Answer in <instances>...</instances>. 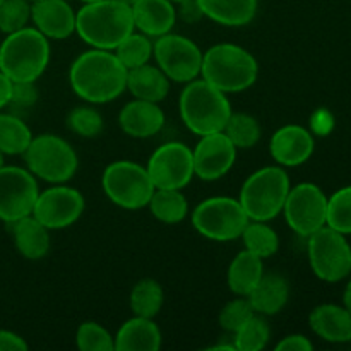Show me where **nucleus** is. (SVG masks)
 <instances>
[{
	"label": "nucleus",
	"mask_w": 351,
	"mask_h": 351,
	"mask_svg": "<svg viewBox=\"0 0 351 351\" xmlns=\"http://www.w3.org/2000/svg\"><path fill=\"white\" fill-rule=\"evenodd\" d=\"M291 184L280 165L264 167L247 177L240 189L239 201L252 221H271L283 213Z\"/></svg>",
	"instance_id": "obj_6"
},
{
	"label": "nucleus",
	"mask_w": 351,
	"mask_h": 351,
	"mask_svg": "<svg viewBox=\"0 0 351 351\" xmlns=\"http://www.w3.org/2000/svg\"><path fill=\"white\" fill-rule=\"evenodd\" d=\"M326 225L343 235H351V185L339 189L328 197Z\"/></svg>",
	"instance_id": "obj_35"
},
{
	"label": "nucleus",
	"mask_w": 351,
	"mask_h": 351,
	"mask_svg": "<svg viewBox=\"0 0 351 351\" xmlns=\"http://www.w3.org/2000/svg\"><path fill=\"white\" fill-rule=\"evenodd\" d=\"M3 2V0H0V3H2Z\"/></svg>",
	"instance_id": "obj_51"
},
{
	"label": "nucleus",
	"mask_w": 351,
	"mask_h": 351,
	"mask_svg": "<svg viewBox=\"0 0 351 351\" xmlns=\"http://www.w3.org/2000/svg\"><path fill=\"white\" fill-rule=\"evenodd\" d=\"M271 339V329L266 317L254 314L239 331L233 335V345L237 351H261Z\"/></svg>",
	"instance_id": "obj_34"
},
{
	"label": "nucleus",
	"mask_w": 351,
	"mask_h": 351,
	"mask_svg": "<svg viewBox=\"0 0 351 351\" xmlns=\"http://www.w3.org/2000/svg\"><path fill=\"white\" fill-rule=\"evenodd\" d=\"M276 351H312L314 350V345L308 338H305L304 335H290L285 336L276 346H274Z\"/></svg>",
	"instance_id": "obj_41"
},
{
	"label": "nucleus",
	"mask_w": 351,
	"mask_h": 351,
	"mask_svg": "<svg viewBox=\"0 0 351 351\" xmlns=\"http://www.w3.org/2000/svg\"><path fill=\"white\" fill-rule=\"evenodd\" d=\"M314 136L302 125H283L273 134L269 143V153L276 165L283 168L300 167L307 163L314 154Z\"/></svg>",
	"instance_id": "obj_17"
},
{
	"label": "nucleus",
	"mask_w": 351,
	"mask_h": 351,
	"mask_svg": "<svg viewBox=\"0 0 351 351\" xmlns=\"http://www.w3.org/2000/svg\"><path fill=\"white\" fill-rule=\"evenodd\" d=\"M75 345L82 351H115V338L98 322L86 321L77 328Z\"/></svg>",
	"instance_id": "obj_36"
},
{
	"label": "nucleus",
	"mask_w": 351,
	"mask_h": 351,
	"mask_svg": "<svg viewBox=\"0 0 351 351\" xmlns=\"http://www.w3.org/2000/svg\"><path fill=\"white\" fill-rule=\"evenodd\" d=\"M82 3H93V2H98V0H81Z\"/></svg>",
	"instance_id": "obj_49"
},
{
	"label": "nucleus",
	"mask_w": 351,
	"mask_h": 351,
	"mask_svg": "<svg viewBox=\"0 0 351 351\" xmlns=\"http://www.w3.org/2000/svg\"><path fill=\"white\" fill-rule=\"evenodd\" d=\"M33 134L23 119L12 113H0V153L17 156L24 154Z\"/></svg>",
	"instance_id": "obj_30"
},
{
	"label": "nucleus",
	"mask_w": 351,
	"mask_h": 351,
	"mask_svg": "<svg viewBox=\"0 0 351 351\" xmlns=\"http://www.w3.org/2000/svg\"><path fill=\"white\" fill-rule=\"evenodd\" d=\"M134 26L149 38L171 33L177 23V9L170 0H137L132 5Z\"/></svg>",
	"instance_id": "obj_20"
},
{
	"label": "nucleus",
	"mask_w": 351,
	"mask_h": 351,
	"mask_svg": "<svg viewBox=\"0 0 351 351\" xmlns=\"http://www.w3.org/2000/svg\"><path fill=\"white\" fill-rule=\"evenodd\" d=\"M308 324L324 341L336 345L351 341V314L341 305H319L308 315Z\"/></svg>",
	"instance_id": "obj_21"
},
{
	"label": "nucleus",
	"mask_w": 351,
	"mask_h": 351,
	"mask_svg": "<svg viewBox=\"0 0 351 351\" xmlns=\"http://www.w3.org/2000/svg\"><path fill=\"white\" fill-rule=\"evenodd\" d=\"M223 132L235 144L237 149H250L259 143L263 129L256 117L249 115V113L232 112Z\"/></svg>",
	"instance_id": "obj_33"
},
{
	"label": "nucleus",
	"mask_w": 351,
	"mask_h": 351,
	"mask_svg": "<svg viewBox=\"0 0 351 351\" xmlns=\"http://www.w3.org/2000/svg\"><path fill=\"white\" fill-rule=\"evenodd\" d=\"M343 307L351 314V280L348 281L345 288V293H343Z\"/></svg>",
	"instance_id": "obj_46"
},
{
	"label": "nucleus",
	"mask_w": 351,
	"mask_h": 351,
	"mask_svg": "<svg viewBox=\"0 0 351 351\" xmlns=\"http://www.w3.org/2000/svg\"><path fill=\"white\" fill-rule=\"evenodd\" d=\"M12 86L14 82L7 77L3 72H0V110L5 108L10 103V96H12Z\"/></svg>",
	"instance_id": "obj_45"
},
{
	"label": "nucleus",
	"mask_w": 351,
	"mask_h": 351,
	"mask_svg": "<svg viewBox=\"0 0 351 351\" xmlns=\"http://www.w3.org/2000/svg\"><path fill=\"white\" fill-rule=\"evenodd\" d=\"M147 208L165 225H177L189 215V202L178 189H154Z\"/></svg>",
	"instance_id": "obj_28"
},
{
	"label": "nucleus",
	"mask_w": 351,
	"mask_h": 351,
	"mask_svg": "<svg viewBox=\"0 0 351 351\" xmlns=\"http://www.w3.org/2000/svg\"><path fill=\"white\" fill-rule=\"evenodd\" d=\"M134 29L132 7L122 0L84 3L75 12V33L91 48L115 50Z\"/></svg>",
	"instance_id": "obj_2"
},
{
	"label": "nucleus",
	"mask_w": 351,
	"mask_h": 351,
	"mask_svg": "<svg viewBox=\"0 0 351 351\" xmlns=\"http://www.w3.org/2000/svg\"><path fill=\"white\" fill-rule=\"evenodd\" d=\"M119 125L123 134L134 139H147L163 129L165 112L160 103L134 98L119 113Z\"/></svg>",
	"instance_id": "obj_19"
},
{
	"label": "nucleus",
	"mask_w": 351,
	"mask_h": 351,
	"mask_svg": "<svg viewBox=\"0 0 351 351\" xmlns=\"http://www.w3.org/2000/svg\"><path fill=\"white\" fill-rule=\"evenodd\" d=\"M283 215L288 226L300 237H311L322 226L328 218V195L319 185L302 182L288 192L283 206Z\"/></svg>",
	"instance_id": "obj_12"
},
{
	"label": "nucleus",
	"mask_w": 351,
	"mask_h": 351,
	"mask_svg": "<svg viewBox=\"0 0 351 351\" xmlns=\"http://www.w3.org/2000/svg\"><path fill=\"white\" fill-rule=\"evenodd\" d=\"M195 177L215 182L230 173L237 160V147L225 132L201 136L192 149Z\"/></svg>",
	"instance_id": "obj_16"
},
{
	"label": "nucleus",
	"mask_w": 351,
	"mask_h": 351,
	"mask_svg": "<svg viewBox=\"0 0 351 351\" xmlns=\"http://www.w3.org/2000/svg\"><path fill=\"white\" fill-rule=\"evenodd\" d=\"M23 156L27 170L51 185L67 184L77 173V153L64 137L55 134H40L33 137Z\"/></svg>",
	"instance_id": "obj_7"
},
{
	"label": "nucleus",
	"mask_w": 351,
	"mask_h": 351,
	"mask_svg": "<svg viewBox=\"0 0 351 351\" xmlns=\"http://www.w3.org/2000/svg\"><path fill=\"white\" fill-rule=\"evenodd\" d=\"M31 21L48 40H65L75 33V10L65 0H34Z\"/></svg>",
	"instance_id": "obj_18"
},
{
	"label": "nucleus",
	"mask_w": 351,
	"mask_h": 351,
	"mask_svg": "<svg viewBox=\"0 0 351 351\" xmlns=\"http://www.w3.org/2000/svg\"><path fill=\"white\" fill-rule=\"evenodd\" d=\"M201 77L226 95L247 91L259 77L257 58L235 43H218L202 53Z\"/></svg>",
	"instance_id": "obj_3"
},
{
	"label": "nucleus",
	"mask_w": 351,
	"mask_h": 351,
	"mask_svg": "<svg viewBox=\"0 0 351 351\" xmlns=\"http://www.w3.org/2000/svg\"><path fill=\"white\" fill-rule=\"evenodd\" d=\"M245 250L256 254L261 259H269L280 249V237L267 225V221H252L247 223L242 237Z\"/></svg>",
	"instance_id": "obj_31"
},
{
	"label": "nucleus",
	"mask_w": 351,
	"mask_h": 351,
	"mask_svg": "<svg viewBox=\"0 0 351 351\" xmlns=\"http://www.w3.org/2000/svg\"><path fill=\"white\" fill-rule=\"evenodd\" d=\"M29 2H34V0H29Z\"/></svg>",
	"instance_id": "obj_52"
},
{
	"label": "nucleus",
	"mask_w": 351,
	"mask_h": 351,
	"mask_svg": "<svg viewBox=\"0 0 351 351\" xmlns=\"http://www.w3.org/2000/svg\"><path fill=\"white\" fill-rule=\"evenodd\" d=\"M67 125L77 136L93 139L103 130V117L93 106H77L67 117Z\"/></svg>",
	"instance_id": "obj_37"
},
{
	"label": "nucleus",
	"mask_w": 351,
	"mask_h": 351,
	"mask_svg": "<svg viewBox=\"0 0 351 351\" xmlns=\"http://www.w3.org/2000/svg\"><path fill=\"white\" fill-rule=\"evenodd\" d=\"M180 16L185 23H197L204 17L202 14L201 7H199L197 0H187V2L178 3V10H177V17Z\"/></svg>",
	"instance_id": "obj_43"
},
{
	"label": "nucleus",
	"mask_w": 351,
	"mask_h": 351,
	"mask_svg": "<svg viewBox=\"0 0 351 351\" xmlns=\"http://www.w3.org/2000/svg\"><path fill=\"white\" fill-rule=\"evenodd\" d=\"M115 351H158L161 348V331L154 319L139 317L123 322L117 331Z\"/></svg>",
	"instance_id": "obj_22"
},
{
	"label": "nucleus",
	"mask_w": 351,
	"mask_h": 351,
	"mask_svg": "<svg viewBox=\"0 0 351 351\" xmlns=\"http://www.w3.org/2000/svg\"><path fill=\"white\" fill-rule=\"evenodd\" d=\"M171 3H175V5H178V3H182V2H187V0H170Z\"/></svg>",
	"instance_id": "obj_48"
},
{
	"label": "nucleus",
	"mask_w": 351,
	"mask_h": 351,
	"mask_svg": "<svg viewBox=\"0 0 351 351\" xmlns=\"http://www.w3.org/2000/svg\"><path fill=\"white\" fill-rule=\"evenodd\" d=\"M247 298L256 314L273 317L287 307L288 298H290V287L281 274L264 273L257 287L250 291Z\"/></svg>",
	"instance_id": "obj_24"
},
{
	"label": "nucleus",
	"mask_w": 351,
	"mask_h": 351,
	"mask_svg": "<svg viewBox=\"0 0 351 351\" xmlns=\"http://www.w3.org/2000/svg\"><path fill=\"white\" fill-rule=\"evenodd\" d=\"M192 226L199 235L215 242H230L242 237L250 221L239 199L216 195L204 199L192 211Z\"/></svg>",
	"instance_id": "obj_8"
},
{
	"label": "nucleus",
	"mask_w": 351,
	"mask_h": 351,
	"mask_svg": "<svg viewBox=\"0 0 351 351\" xmlns=\"http://www.w3.org/2000/svg\"><path fill=\"white\" fill-rule=\"evenodd\" d=\"M122 2H125V3H127V5H130V7H132V5H134V3H136V2H137V0H122Z\"/></svg>",
	"instance_id": "obj_47"
},
{
	"label": "nucleus",
	"mask_w": 351,
	"mask_h": 351,
	"mask_svg": "<svg viewBox=\"0 0 351 351\" xmlns=\"http://www.w3.org/2000/svg\"><path fill=\"white\" fill-rule=\"evenodd\" d=\"M127 89L132 93L134 98L161 103L170 93V79L165 75V72L158 65H151L147 62L141 67L129 71Z\"/></svg>",
	"instance_id": "obj_25"
},
{
	"label": "nucleus",
	"mask_w": 351,
	"mask_h": 351,
	"mask_svg": "<svg viewBox=\"0 0 351 351\" xmlns=\"http://www.w3.org/2000/svg\"><path fill=\"white\" fill-rule=\"evenodd\" d=\"M101 187L113 204L129 211L147 208L154 192L146 168L129 160L110 163L101 175Z\"/></svg>",
	"instance_id": "obj_9"
},
{
	"label": "nucleus",
	"mask_w": 351,
	"mask_h": 351,
	"mask_svg": "<svg viewBox=\"0 0 351 351\" xmlns=\"http://www.w3.org/2000/svg\"><path fill=\"white\" fill-rule=\"evenodd\" d=\"M31 21L29 0H3L0 3V31L5 34L16 33Z\"/></svg>",
	"instance_id": "obj_38"
},
{
	"label": "nucleus",
	"mask_w": 351,
	"mask_h": 351,
	"mask_svg": "<svg viewBox=\"0 0 351 351\" xmlns=\"http://www.w3.org/2000/svg\"><path fill=\"white\" fill-rule=\"evenodd\" d=\"M127 71L113 50L91 48L79 55L69 71L71 88L82 101L110 103L127 89Z\"/></svg>",
	"instance_id": "obj_1"
},
{
	"label": "nucleus",
	"mask_w": 351,
	"mask_h": 351,
	"mask_svg": "<svg viewBox=\"0 0 351 351\" xmlns=\"http://www.w3.org/2000/svg\"><path fill=\"white\" fill-rule=\"evenodd\" d=\"M50 64V40L36 27L7 34L0 45V72L12 82H36Z\"/></svg>",
	"instance_id": "obj_5"
},
{
	"label": "nucleus",
	"mask_w": 351,
	"mask_h": 351,
	"mask_svg": "<svg viewBox=\"0 0 351 351\" xmlns=\"http://www.w3.org/2000/svg\"><path fill=\"white\" fill-rule=\"evenodd\" d=\"M17 252L29 261H40L50 252V230L41 225L33 215L10 223Z\"/></svg>",
	"instance_id": "obj_23"
},
{
	"label": "nucleus",
	"mask_w": 351,
	"mask_h": 351,
	"mask_svg": "<svg viewBox=\"0 0 351 351\" xmlns=\"http://www.w3.org/2000/svg\"><path fill=\"white\" fill-rule=\"evenodd\" d=\"M84 208V195L77 189L65 184H55L38 194L33 216L50 232H53L74 225L82 216Z\"/></svg>",
	"instance_id": "obj_15"
},
{
	"label": "nucleus",
	"mask_w": 351,
	"mask_h": 351,
	"mask_svg": "<svg viewBox=\"0 0 351 351\" xmlns=\"http://www.w3.org/2000/svg\"><path fill=\"white\" fill-rule=\"evenodd\" d=\"M38 101V89L34 82H14L9 105L16 108H31Z\"/></svg>",
	"instance_id": "obj_40"
},
{
	"label": "nucleus",
	"mask_w": 351,
	"mask_h": 351,
	"mask_svg": "<svg viewBox=\"0 0 351 351\" xmlns=\"http://www.w3.org/2000/svg\"><path fill=\"white\" fill-rule=\"evenodd\" d=\"M40 189L27 168L0 167V221L14 223L33 215Z\"/></svg>",
	"instance_id": "obj_14"
},
{
	"label": "nucleus",
	"mask_w": 351,
	"mask_h": 351,
	"mask_svg": "<svg viewBox=\"0 0 351 351\" xmlns=\"http://www.w3.org/2000/svg\"><path fill=\"white\" fill-rule=\"evenodd\" d=\"M208 19L226 27H242L252 23L257 14V0H197Z\"/></svg>",
	"instance_id": "obj_26"
},
{
	"label": "nucleus",
	"mask_w": 351,
	"mask_h": 351,
	"mask_svg": "<svg viewBox=\"0 0 351 351\" xmlns=\"http://www.w3.org/2000/svg\"><path fill=\"white\" fill-rule=\"evenodd\" d=\"M307 254L312 271L326 283H338L351 273V245L346 235L322 226L307 237Z\"/></svg>",
	"instance_id": "obj_10"
},
{
	"label": "nucleus",
	"mask_w": 351,
	"mask_h": 351,
	"mask_svg": "<svg viewBox=\"0 0 351 351\" xmlns=\"http://www.w3.org/2000/svg\"><path fill=\"white\" fill-rule=\"evenodd\" d=\"M113 53L117 55V58L122 62L127 71H132V69L141 67V65L147 64L151 60V57H153V41L146 34L139 33V31L137 33L132 31L129 36H125L117 45Z\"/></svg>",
	"instance_id": "obj_32"
},
{
	"label": "nucleus",
	"mask_w": 351,
	"mask_h": 351,
	"mask_svg": "<svg viewBox=\"0 0 351 351\" xmlns=\"http://www.w3.org/2000/svg\"><path fill=\"white\" fill-rule=\"evenodd\" d=\"M0 167H3V153H0Z\"/></svg>",
	"instance_id": "obj_50"
},
{
	"label": "nucleus",
	"mask_w": 351,
	"mask_h": 351,
	"mask_svg": "<svg viewBox=\"0 0 351 351\" xmlns=\"http://www.w3.org/2000/svg\"><path fill=\"white\" fill-rule=\"evenodd\" d=\"M264 276V259L243 249L237 254L228 266L226 283L237 297H249Z\"/></svg>",
	"instance_id": "obj_27"
},
{
	"label": "nucleus",
	"mask_w": 351,
	"mask_h": 351,
	"mask_svg": "<svg viewBox=\"0 0 351 351\" xmlns=\"http://www.w3.org/2000/svg\"><path fill=\"white\" fill-rule=\"evenodd\" d=\"M332 127V117L328 112H319L312 119V129L317 134H328Z\"/></svg>",
	"instance_id": "obj_44"
},
{
	"label": "nucleus",
	"mask_w": 351,
	"mask_h": 351,
	"mask_svg": "<svg viewBox=\"0 0 351 351\" xmlns=\"http://www.w3.org/2000/svg\"><path fill=\"white\" fill-rule=\"evenodd\" d=\"M256 314L250 305L249 298L247 297H239L235 300H230L225 307L219 312V326H221L223 331H226L228 335H235L247 321H249L252 315Z\"/></svg>",
	"instance_id": "obj_39"
},
{
	"label": "nucleus",
	"mask_w": 351,
	"mask_h": 351,
	"mask_svg": "<svg viewBox=\"0 0 351 351\" xmlns=\"http://www.w3.org/2000/svg\"><path fill=\"white\" fill-rule=\"evenodd\" d=\"M165 302V291L161 285L153 278H144L134 285L130 291L129 304L134 315L154 319L160 314Z\"/></svg>",
	"instance_id": "obj_29"
},
{
	"label": "nucleus",
	"mask_w": 351,
	"mask_h": 351,
	"mask_svg": "<svg viewBox=\"0 0 351 351\" xmlns=\"http://www.w3.org/2000/svg\"><path fill=\"white\" fill-rule=\"evenodd\" d=\"M154 189L187 187L195 177L192 149L184 143H165L151 154L146 167Z\"/></svg>",
	"instance_id": "obj_13"
},
{
	"label": "nucleus",
	"mask_w": 351,
	"mask_h": 351,
	"mask_svg": "<svg viewBox=\"0 0 351 351\" xmlns=\"http://www.w3.org/2000/svg\"><path fill=\"white\" fill-rule=\"evenodd\" d=\"M27 348L29 346L19 335L0 329V351H26Z\"/></svg>",
	"instance_id": "obj_42"
},
{
	"label": "nucleus",
	"mask_w": 351,
	"mask_h": 351,
	"mask_svg": "<svg viewBox=\"0 0 351 351\" xmlns=\"http://www.w3.org/2000/svg\"><path fill=\"white\" fill-rule=\"evenodd\" d=\"M178 108L184 125L199 137L223 132L233 112L228 95L202 77L185 84L178 99Z\"/></svg>",
	"instance_id": "obj_4"
},
{
	"label": "nucleus",
	"mask_w": 351,
	"mask_h": 351,
	"mask_svg": "<svg viewBox=\"0 0 351 351\" xmlns=\"http://www.w3.org/2000/svg\"><path fill=\"white\" fill-rule=\"evenodd\" d=\"M202 53L197 43L187 36L167 33L153 41V57L158 67L165 72L170 81L187 82L201 77Z\"/></svg>",
	"instance_id": "obj_11"
}]
</instances>
